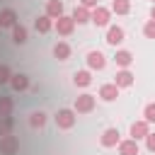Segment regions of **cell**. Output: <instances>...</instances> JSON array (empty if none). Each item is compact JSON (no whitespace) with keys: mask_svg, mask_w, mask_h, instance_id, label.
Wrapping results in <instances>:
<instances>
[{"mask_svg":"<svg viewBox=\"0 0 155 155\" xmlns=\"http://www.w3.org/2000/svg\"><path fill=\"white\" fill-rule=\"evenodd\" d=\"M99 143H102V148H116V145L121 143V138H119V128H107V131L99 136Z\"/></svg>","mask_w":155,"mask_h":155,"instance_id":"52a82bcc","label":"cell"},{"mask_svg":"<svg viewBox=\"0 0 155 155\" xmlns=\"http://www.w3.org/2000/svg\"><path fill=\"white\" fill-rule=\"evenodd\" d=\"M116 148H119V155H138V153H140V148H138V140H133V138H128V140H121Z\"/></svg>","mask_w":155,"mask_h":155,"instance_id":"9a60e30c","label":"cell"},{"mask_svg":"<svg viewBox=\"0 0 155 155\" xmlns=\"http://www.w3.org/2000/svg\"><path fill=\"white\" fill-rule=\"evenodd\" d=\"M75 121H78L75 109H58V111H56V126H58V128L68 131V128L75 126Z\"/></svg>","mask_w":155,"mask_h":155,"instance_id":"6da1fadb","label":"cell"},{"mask_svg":"<svg viewBox=\"0 0 155 155\" xmlns=\"http://www.w3.org/2000/svg\"><path fill=\"white\" fill-rule=\"evenodd\" d=\"M73 82H75L78 87H87V85L92 82V75H90V70H75V75H73Z\"/></svg>","mask_w":155,"mask_h":155,"instance_id":"ffe728a7","label":"cell"},{"mask_svg":"<svg viewBox=\"0 0 155 155\" xmlns=\"http://www.w3.org/2000/svg\"><path fill=\"white\" fill-rule=\"evenodd\" d=\"M143 34H145V39H155V22L153 19H148L143 24Z\"/></svg>","mask_w":155,"mask_h":155,"instance_id":"83f0119b","label":"cell"},{"mask_svg":"<svg viewBox=\"0 0 155 155\" xmlns=\"http://www.w3.org/2000/svg\"><path fill=\"white\" fill-rule=\"evenodd\" d=\"M29 126H31V128H44V126H46V111H31Z\"/></svg>","mask_w":155,"mask_h":155,"instance_id":"7402d4cb","label":"cell"},{"mask_svg":"<svg viewBox=\"0 0 155 155\" xmlns=\"http://www.w3.org/2000/svg\"><path fill=\"white\" fill-rule=\"evenodd\" d=\"M12 107H15V104H12V97H5V94H2V97H0V116H10V114H12Z\"/></svg>","mask_w":155,"mask_h":155,"instance_id":"cb8c5ba5","label":"cell"},{"mask_svg":"<svg viewBox=\"0 0 155 155\" xmlns=\"http://www.w3.org/2000/svg\"><path fill=\"white\" fill-rule=\"evenodd\" d=\"M104 65H107V58H104L102 51H90L87 53V68L90 70H102Z\"/></svg>","mask_w":155,"mask_h":155,"instance_id":"30bf717a","label":"cell"},{"mask_svg":"<svg viewBox=\"0 0 155 155\" xmlns=\"http://www.w3.org/2000/svg\"><path fill=\"white\" fill-rule=\"evenodd\" d=\"M80 5H85L87 10H94V7H99V0H80Z\"/></svg>","mask_w":155,"mask_h":155,"instance_id":"f546056e","label":"cell"},{"mask_svg":"<svg viewBox=\"0 0 155 155\" xmlns=\"http://www.w3.org/2000/svg\"><path fill=\"white\" fill-rule=\"evenodd\" d=\"M99 97H102L104 102H114V99L119 97V87H116L114 82H107V85L99 87Z\"/></svg>","mask_w":155,"mask_h":155,"instance_id":"e0dca14e","label":"cell"},{"mask_svg":"<svg viewBox=\"0 0 155 155\" xmlns=\"http://www.w3.org/2000/svg\"><path fill=\"white\" fill-rule=\"evenodd\" d=\"M70 17H73L75 24H87V22H92V10H87L85 5H75Z\"/></svg>","mask_w":155,"mask_h":155,"instance_id":"9c48e42d","label":"cell"},{"mask_svg":"<svg viewBox=\"0 0 155 155\" xmlns=\"http://www.w3.org/2000/svg\"><path fill=\"white\" fill-rule=\"evenodd\" d=\"M10 87H12L15 92H24V90H29V78H27L24 73H15L12 80H10Z\"/></svg>","mask_w":155,"mask_h":155,"instance_id":"5bb4252c","label":"cell"},{"mask_svg":"<svg viewBox=\"0 0 155 155\" xmlns=\"http://www.w3.org/2000/svg\"><path fill=\"white\" fill-rule=\"evenodd\" d=\"M44 15H48V17L56 22L58 17H63V2H61V0H48V2H46V12H44Z\"/></svg>","mask_w":155,"mask_h":155,"instance_id":"2e32d148","label":"cell"},{"mask_svg":"<svg viewBox=\"0 0 155 155\" xmlns=\"http://www.w3.org/2000/svg\"><path fill=\"white\" fill-rule=\"evenodd\" d=\"M109 10L116 12V15H128L131 12V0H111V7Z\"/></svg>","mask_w":155,"mask_h":155,"instance_id":"44dd1931","label":"cell"},{"mask_svg":"<svg viewBox=\"0 0 155 155\" xmlns=\"http://www.w3.org/2000/svg\"><path fill=\"white\" fill-rule=\"evenodd\" d=\"M150 19H153V22H155V5H153V7H150Z\"/></svg>","mask_w":155,"mask_h":155,"instance_id":"4dcf8cb0","label":"cell"},{"mask_svg":"<svg viewBox=\"0 0 155 155\" xmlns=\"http://www.w3.org/2000/svg\"><path fill=\"white\" fill-rule=\"evenodd\" d=\"M150 2H153V5H155V0H150Z\"/></svg>","mask_w":155,"mask_h":155,"instance_id":"1f68e13d","label":"cell"},{"mask_svg":"<svg viewBox=\"0 0 155 155\" xmlns=\"http://www.w3.org/2000/svg\"><path fill=\"white\" fill-rule=\"evenodd\" d=\"M114 85L121 90V87H131L133 85V73L128 70V68H124V70H116V75H114Z\"/></svg>","mask_w":155,"mask_h":155,"instance_id":"8fae6325","label":"cell"},{"mask_svg":"<svg viewBox=\"0 0 155 155\" xmlns=\"http://www.w3.org/2000/svg\"><path fill=\"white\" fill-rule=\"evenodd\" d=\"M12 41H15V44H27V27L15 24V27H12Z\"/></svg>","mask_w":155,"mask_h":155,"instance_id":"603a6c76","label":"cell"},{"mask_svg":"<svg viewBox=\"0 0 155 155\" xmlns=\"http://www.w3.org/2000/svg\"><path fill=\"white\" fill-rule=\"evenodd\" d=\"M124 36H126V34H124V29H121L119 24H109V29H107V39H104V41H107L109 46H119V44L124 41Z\"/></svg>","mask_w":155,"mask_h":155,"instance_id":"ba28073f","label":"cell"},{"mask_svg":"<svg viewBox=\"0 0 155 155\" xmlns=\"http://www.w3.org/2000/svg\"><path fill=\"white\" fill-rule=\"evenodd\" d=\"M12 70H10V65H5V63H0V85H7L10 80H12Z\"/></svg>","mask_w":155,"mask_h":155,"instance_id":"484cf974","label":"cell"},{"mask_svg":"<svg viewBox=\"0 0 155 155\" xmlns=\"http://www.w3.org/2000/svg\"><path fill=\"white\" fill-rule=\"evenodd\" d=\"M109 19H111V10L109 7H94L92 10V24L94 27H109Z\"/></svg>","mask_w":155,"mask_h":155,"instance_id":"3957f363","label":"cell"},{"mask_svg":"<svg viewBox=\"0 0 155 155\" xmlns=\"http://www.w3.org/2000/svg\"><path fill=\"white\" fill-rule=\"evenodd\" d=\"M73 109H75V114H90L92 109H94V94H80V97H75V104H73Z\"/></svg>","mask_w":155,"mask_h":155,"instance_id":"7a4b0ae2","label":"cell"},{"mask_svg":"<svg viewBox=\"0 0 155 155\" xmlns=\"http://www.w3.org/2000/svg\"><path fill=\"white\" fill-rule=\"evenodd\" d=\"M114 63H116V68H128L131 63H133V53L131 51H126V48H119L116 51V56H114Z\"/></svg>","mask_w":155,"mask_h":155,"instance_id":"4fadbf2b","label":"cell"},{"mask_svg":"<svg viewBox=\"0 0 155 155\" xmlns=\"http://www.w3.org/2000/svg\"><path fill=\"white\" fill-rule=\"evenodd\" d=\"M143 119H145L148 124H155V102L145 104V109H143Z\"/></svg>","mask_w":155,"mask_h":155,"instance_id":"4316f807","label":"cell"},{"mask_svg":"<svg viewBox=\"0 0 155 155\" xmlns=\"http://www.w3.org/2000/svg\"><path fill=\"white\" fill-rule=\"evenodd\" d=\"M17 150H19V138L17 136L10 133V136H2L0 138V153L2 155H15Z\"/></svg>","mask_w":155,"mask_h":155,"instance_id":"5b68a950","label":"cell"},{"mask_svg":"<svg viewBox=\"0 0 155 155\" xmlns=\"http://www.w3.org/2000/svg\"><path fill=\"white\" fill-rule=\"evenodd\" d=\"M17 24V12L12 10V7H5L2 12H0V27H15Z\"/></svg>","mask_w":155,"mask_h":155,"instance_id":"ac0fdd59","label":"cell"},{"mask_svg":"<svg viewBox=\"0 0 155 155\" xmlns=\"http://www.w3.org/2000/svg\"><path fill=\"white\" fill-rule=\"evenodd\" d=\"M34 29H36L39 34H48V31L53 29V19H51L48 15H39V17L34 19Z\"/></svg>","mask_w":155,"mask_h":155,"instance_id":"7c38bea8","label":"cell"},{"mask_svg":"<svg viewBox=\"0 0 155 155\" xmlns=\"http://www.w3.org/2000/svg\"><path fill=\"white\" fill-rule=\"evenodd\" d=\"M145 148H148L150 153H155V131H150V133L145 136Z\"/></svg>","mask_w":155,"mask_h":155,"instance_id":"f1b7e54d","label":"cell"},{"mask_svg":"<svg viewBox=\"0 0 155 155\" xmlns=\"http://www.w3.org/2000/svg\"><path fill=\"white\" fill-rule=\"evenodd\" d=\"M12 133V116H0V138Z\"/></svg>","mask_w":155,"mask_h":155,"instance_id":"d4e9b609","label":"cell"},{"mask_svg":"<svg viewBox=\"0 0 155 155\" xmlns=\"http://www.w3.org/2000/svg\"><path fill=\"white\" fill-rule=\"evenodd\" d=\"M53 56H56L58 61H68V58H70V46H68L65 41L53 44Z\"/></svg>","mask_w":155,"mask_h":155,"instance_id":"d6986e66","label":"cell"},{"mask_svg":"<svg viewBox=\"0 0 155 155\" xmlns=\"http://www.w3.org/2000/svg\"><path fill=\"white\" fill-rule=\"evenodd\" d=\"M128 131H131V138H133V140H140V138H145V136L150 133V124H148L145 119H140V121H133Z\"/></svg>","mask_w":155,"mask_h":155,"instance_id":"8992f818","label":"cell"},{"mask_svg":"<svg viewBox=\"0 0 155 155\" xmlns=\"http://www.w3.org/2000/svg\"><path fill=\"white\" fill-rule=\"evenodd\" d=\"M53 29H56L61 36H70V34H73V29H75V22H73V17L63 15V17H58V19L53 22Z\"/></svg>","mask_w":155,"mask_h":155,"instance_id":"277c9868","label":"cell"}]
</instances>
